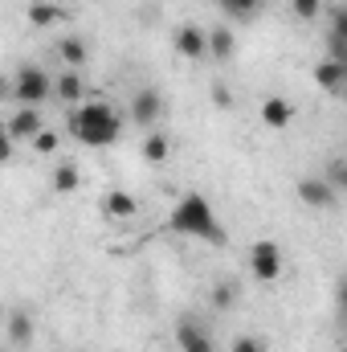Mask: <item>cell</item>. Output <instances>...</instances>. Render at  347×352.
Segmentation results:
<instances>
[{
	"label": "cell",
	"mask_w": 347,
	"mask_h": 352,
	"mask_svg": "<svg viewBox=\"0 0 347 352\" xmlns=\"http://www.w3.org/2000/svg\"><path fill=\"white\" fill-rule=\"evenodd\" d=\"M168 230L180 238H196V242H213V246H225V230L217 221V209L208 205V197L200 192H184L168 213Z\"/></svg>",
	"instance_id": "6da1fadb"
},
{
	"label": "cell",
	"mask_w": 347,
	"mask_h": 352,
	"mask_svg": "<svg viewBox=\"0 0 347 352\" xmlns=\"http://www.w3.org/2000/svg\"><path fill=\"white\" fill-rule=\"evenodd\" d=\"M70 131L82 144H90V148H110L123 135V119L106 102H86V107H74L70 111Z\"/></svg>",
	"instance_id": "7a4b0ae2"
},
{
	"label": "cell",
	"mask_w": 347,
	"mask_h": 352,
	"mask_svg": "<svg viewBox=\"0 0 347 352\" xmlns=\"http://www.w3.org/2000/svg\"><path fill=\"white\" fill-rule=\"evenodd\" d=\"M49 90H53V82H49V74H45L41 66H21V70H16L12 98H16L21 107H41V102L49 98Z\"/></svg>",
	"instance_id": "3957f363"
},
{
	"label": "cell",
	"mask_w": 347,
	"mask_h": 352,
	"mask_svg": "<svg viewBox=\"0 0 347 352\" xmlns=\"http://www.w3.org/2000/svg\"><path fill=\"white\" fill-rule=\"evenodd\" d=\"M176 349L180 352H217V344H213L208 328H204L196 316H184V320L176 324Z\"/></svg>",
	"instance_id": "277c9868"
},
{
	"label": "cell",
	"mask_w": 347,
	"mask_h": 352,
	"mask_svg": "<svg viewBox=\"0 0 347 352\" xmlns=\"http://www.w3.org/2000/svg\"><path fill=\"white\" fill-rule=\"evenodd\" d=\"M250 270H254V278H261V283L282 278V250H278V242H254Z\"/></svg>",
	"instance_id": "5b68a950"
},
{
	"label": "cell",
	"mask_w": 347,
	"mask_h": 352,
	"mask_svg": "<svg viewBox=\"0 0 347 352\" xmlns=\"http://www.w3.org/2000/svg\"><path fill=\"white\" fill-rule=\"evenodd\" d=\"M172 45H176V54H180V58L200 62V58L208 54V33H204V29H196V25H180V29H176V37H172Z\"/></svg>",
	"instance_id": "8992f818"
},
{
	"label": "cell",
	"mask_w": 347,
	"mask_h": 352,
	"mask_svg": "<svg viewBox=\"0 0 347 352\" xmlns=\"http://www.w3.org/2000/svg\"><path fill=\"white\" fill-rule=\"evenodd\" d=\"M298 201L311 205V209H327L335 201V184L327 176H302L298 180Z\"/></svg>",
	"instance_id": "52a82bcc"
},
{
	"label": "cell",
	"mask_w": 347,
	"mask_h": 352,
	"mask_svg": "<svg viewBox=\"0 0 347 352\" xmlns=\"http://www.w3.org/2000/svg\"><path fill=\"white\" fill-rule=\"evenodd\" d=\"M164 115V94L160 90H139L135 98H131V123H139V127H152L156 119Z\"/></svg>",
	"instance_id": "ba28073f"
},
{
	"label": "cell",
	"mask_w": 347,
	"mask_h": 352,
	"mask_svg": "<svg viewBox=\"0 0 347 352\" xmlns=\"http://www.w3.org/2000/svg\"><path fill=\"white\" fill-rule=\"evenodd\" d=\"M45 127H41V111L37 107H21V111H12V119H8V140H33V135H41Z\"/></svg>",
	"instance_id": "9c48e42d"
},
{
	"label": "cell",
	"mask_w": 347,
	"mask_h": 352,
	"mask_svg": "<svg viewBox=\"0 0 347 352\" xmlns=\"http://www.w3.org/2000/svg\"><path fill=\"white\" fill-rule=\"evenodd\" d=\"M261 123L274 127V131H282V127L294 123V107H290L282 94H270V98H261Z\"/></svg>",
	"instance_id": "30bf717a"
},
{
	"label": "cell",
	"mask_w": 347,
	"mask_h": 352,
	"mask_svg": "<svg viewBox=\"0 0 347 352\" xmlns=\"http://www.w3.org/2000/svg\"><path fill=\"white\" fill-rule=\"evenodd\" d=\"M135 209H139V201H135V192H127V188H110V192L102 197V213H106L110 221H127V217H135Z\"/></svg>",
	"instance_id": "8fae6325"
},
{
	"label": "cell",
	"mask_w": 347,
	"mask_h": 352,
	"mask_svg": "<svg viewBox=\"0 0 347 352\" xmlns=\"http://www.w3.org/2000/svg\"><path fill=\"white\" fill-rule=\"evenodd\" d=\"M315 82L323 90H344V62H335V58H323L319 66H315Z\"/></svg>",
	"instance_id": "7c38bea8"
},
{
	"label": "cell",
	"mask_w": 347,
	"mask_h": 352,
	"mask_svg": "<svg viewBox=\"0 0 347 352\" xmlns=\"http://www.w3.org/2000/svg\"><path fill=\"white\" fill-rule=\"evenodd\" d=\"M58 16H66V8L53 4V0H33V4H29V25H33V29H45V25H53Z\"/></svg>",
	"instance_id": "4fadbf2b"
},
{
	"label": "cell",
	"mask_w": 347,
	"mask_h": 352,
	"mask_svg": "<svg viewBox=\"0 0 347 352\" xmlns=\"http://www.w3.org/2000/svg\"><path fill=\"white\" fill-rule=\"evenodd\" d=\"M58 98L66 102V107H78V98H82V90H86V82H82V74L78 70H66L62 78H58Z\"/></svg>",
	"instance_id": "5bb4252c"
},
{
	"label": "cell",
	"mask_w": 347,
	"mask_h": 352,
	"mask_svg": "<svg viewBox=\"0 0 347 352\" xmlns=\"http://www.w3.org/2000/svg\"><path fill=\"white\" fill-rule=\"evenodd\" d=\"M58 54H62V62H66L70 70H78V66L86 62V41H82V37H62V41H58Z\"/></svg>",
	"instance_id": "9a60e30c"
},
{
	"label": "cell",
	"mask_w": 347,
	"mask_h": 352,
	"mask_svg": "<svg viewBox=\"0 0 347 352\" xmlns=\"http://www.w3.org/2000/svg\"><path fill=\"white\" fill-rule=\"evenodd\" d=\"M8 340H12L16 349L33 340V316H29V311H12V320H8Z\"/></svg>",
	"instance_id": "2e32d148"
},
{
	"label": "cell",
	"mask_w": 347,
	"mask_h": 352,
	"mask_svg": "<svg viewBox=\"0 0 347 352\" xmlns=\"http://www.w3.org/2000/svg\"><path fill=\"white\" fill-rule=\"evenodd\" d=\"M208 54H213L217 62H229V58H233V33H229V29H213V33H208Z\"/></svg>",
	"instance_id": "e0dca14e"
},
{
	"label": "cell",
	"mask_w": 347,
	"mask_h": 352,
	"mask_svg": "<svg viewBox=\"0 0 347 352\" xmlns=\"http://www.w3.org/2000/svg\"><path fill=\"white\" fill-rule=\"evenodd\" d=\"M168 135H160V131H152L147 140H143V160H152V164H164L168 160Z\"/></svg>",
	"instance_id": "ac0fdd59"
},
{
	"label": "cell",
	"mask_w": 347,
	"mask_h": 352,
	"mask_svg": "<svg viewBox=\"0 0 347 352\" xmlns=\"http://www.w3.org/2000/svg\"><path fill=\"white\" fill-rule=\"evenodd\" d=\"M78 184H82L78 164H58V168H53V188H58V192H74Z\"/></svg>",
	"instance_id": "d6986e66"
},
{
	"label": "cell",
	"mask_w": 347,
	"mask_h": 352,
	"mask_svg": "<svg viewBox=\"0 0 347 352\" xmlns=\"http://www.w3.org/2000/svg\"><path fill=\"white\" fill-rule=\"evenodd\" d=\"M290 12H294L298 21H315V16L323 12V0H290Z\"/></svg>",
	"instance_id": "ffe728a7"
},
{
	"label": "cell",
	"mask_w": 347,
	"mask_h": 352,
	"mask_svg": "<svg viewBox=\"0 0 347 352\" xmlns=\"http://www.w3.org/2000/svg\"><path fill=\"white\" fill-rule=\"evenodd\" d=\"M225 12H233V16H254L261 8V0H217Z\"/></svg>",
	"instance_id": "44dd1931"
},
{
	"label": "cell",
	"mask_w": 347,
	"mask_h": 352,
	"mask_svg": "<svg viewBox=\"0 0 347 352\" xmlns=\"http://www.w3.org/2000/svg\"><path fill=\"white\" fill-rule=\"evenodd\" d=\"M29 144H33V152H41V156H53L62 140H58V131H41V135H33Z\"/></svg>",
	"instance_id": "7402d4cb"
},
{
	"label": "cell",
	"mask_w": 347,
	"mask_h": 352,
	"mask_svg": "<svg viewBox=\"0 0 347 352\" xmlns=\"http://www.w3.org/2000/svg\"><path fill=\"white\" fill-rule=\"evenodd\" d=\"M233 299H237V287L233 283H217L213 287V307H229Z\"/></svg>",
	"instance_id": "603a6c76"
},
{
	"label": "cell",
	"mask_w": 347,
	"mask_h": 352,
	"mask_svg": "<svg viewBox=\"0 0 347 352\" xmlns=\"http://www.w3.org/2000/svg\"><path fill=\"white\" fill-rule=\"evenodd\" d=\"M327 16H331V33L347 41V4H335V8H331Z\"/></svg>",
	"instance_id": "cb8c5ba5"
},
{
	"label": "cell",
	"mask_w": 347,
	"mask_h": 352,
	"mask_svg": "<svg viewBox=\"0 0 347 352\" xmlns=\"http://www.w3.org/2000/svg\"><path fill=\"white\" fill-rule=\"evenodd\" d=\"M327 180H331L335 188H347V160H331V164H327Z\"/></svg>",
	"instance_id": "d4e9b609"
},
{
	"label": "cell",
	"mask_w": 347,
	"mask_h": 352,
	"mask_svg": "<svg viewBox=\"0 0 347 352\" xmlns=\"http://www.w3.org/2000/svg\"><path fill=\"white\" fill-rule=\"evenodd\" d=\"M327 58H335V62H347V41H344V37L327 33Z\"/></svg>",
	"instance_id": "484cf974"
},
{
	"label": "cell",
	"mask_w": 347,
	"mask_h": 352,
	"mask_svg": "<svg viewBox=\"0 0 347 352\" xmlns=\"http://www.w3.org/2000/svg\"><path fill=\"white\" fill-rule=\"evenodd\" d=\"M229 352H265V344H261L258 336H237Z\"/></svg>",
	"instance_id": "4316f807"
},
{
	"label": "cell",
	"mask_w": 347,
	"mask_h": 352,
	"mask_svg": "<svg viewBox=\"0 0 347 352\" xmlns=\"http://www.w3.org/2000/svg\"><path fill=\"white\" fill-rule=\"evenodd\" d=\"M213 98H217V107H229V102H233V94H229L225 87H217V90H213Z\"/></svg>",
	"instance_id": "83f0119b"
},
{
	"label": "cell",
	"mask_w": 347,
	"mask_h": 352,
	"mask_svg": "<svg viewBox=\"0 0 347 352\" xmlns=\"http://www.w3.org/2000/svg\"><path fill=\"white\" fill-rule=\"evenodd\" d=\"M344 82H347V62H344Z\"/></svg>",
	"instance_id": "f1b7e54d"
}]
</instances>
